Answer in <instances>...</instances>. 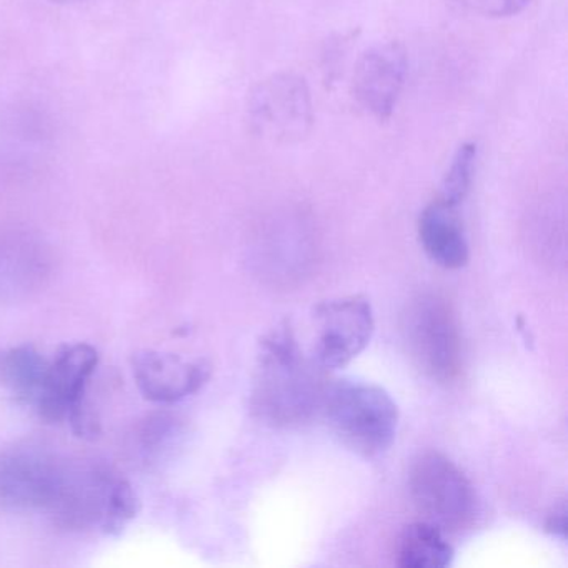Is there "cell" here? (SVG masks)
Wrapping results in <instances>:
<instances>
[{"instance_id": "1", "label": "cell", "mask_w": 568, "mask_h": 568, "mask_svg": "<svg viewBox=\"0 0 568 568\" xmlns=\"http://www.w3.org/2000/svg\"><path fill=\"white\" fill-rule=\"evenodd\" d=\"M331 384L327 371L305 355L284 322L258 344L252 412L271 427H301L322 415Z\"/></svg>"}, {"instance_id": "2", "label": "cell", "mask_w": 568, "mask_h": 568, "mask_svg": "<svg viewBox=\"0 0 568 568\" xmlns=\"http://www.w3.org/2000/svg\"><path fill=\"white\" fill-rule=\"evenodd\" d=\"M138 508V495L121 471L104 462L69 460L48 515L65 530L118 535Z\"/></svg>"}, {"instance_id": "3", "label": "cell", "mask_w": 568, "mask_h": 568, "mask_svg": "<svg viewBox=\"0 0 568 568\" xmlns=\"http://www.w3.org/2000/svg\"><path fill=\"white\" fill-rule=\"evenodd\" d=\"M322 415L345 447L367 458L392 447L400 418L387 390L357 381L332 382Z\"/></svg>"}, {"instance_id": "4", "label": "cell", "mask_w": 568, "mask_h": 568, "mask_svg": "<svg viewBox=\"0 0 568 568\" xmlns=\"http://www.w3.org/2000/svg\"><path fill=\"white\" fill-rule=\"evenodd\" d=\"M408 491L424 521L444 534L468 530L480 515L470 478L440 452H424L415 458L408 470Z\"/></svg>"}, {"instance_id": "5", "label": "cell", "mask_w": 568, "mask_h": 568, "mask_svg": "<svg viewBox=\"0 0 568 568\" xmlns=\"http://www.w3.org/2000/svg\"><path fill=\"white\" fill-rule=\"evenodd\" d=\"M404 337L408 354L430 381L450 384L462 371V337L457 315L447 298L420 294L407 305Z\"/></svg>"}, {"instance_id": "6", "label": "cell", "mask_w": 568, "mask_h": 568, "mask_svg": "<svg viewBox=\"0 0 568 568\" xmlns=\"http://www.w3.org/2000/svg\"><path fill=\"white\" fill-rule=\"evenodd\" d=\"M68 465L69 458L32 442L0 450V508L48 514Z\"/></svg>"}, {"instance_id": "7", "label": "cell", "mask_w": 568, "mask_h": 568, "mask_svg": "<svg viewBox=\"0 0 568 568\" xmlns=\"http://www.w3.org/2000/svg\"><path fill=\"white\" fill-rule=\"evenodd\" d=\"M248 124L258 138L275 144H295L314 124L307 82L297 74H274L258 82L248 95Z\"/></svg>"}, {"instance_id": "8", "label": "cell", "mask_w": 568, "mask_h": 568, "mask_svg": "<svg viewBox=\"0 0 568 568\" xmlns=\"http://www.w3.org/2000/svg\"><path fill=\"white\" fill-rule=\"evenodd\" d=\"M314 344L311 355L325 371L345 367L371 344L374 308L364 295L332 298L312 312Z\"/></svg>"}, {"instance_id": "9", "label": "cell", "mask_w": 568, "mask_h": 568, "mask_svg": "<svg viewBox=\"0 0 568 568\" xmlns=\"http://www.w3.org/2000/svg\"><path fill=\"white\" fill-rule=\"evenodd\" d=\"M407 72V52L398 42L374 45L355 65L352 94L364 111L385 121L397 108Z\"/></svg>"}, {"instance_id": "10", "label": "cell", "mask_w": 568, "mask_h": 568, "mask_svg": "<svg viewBox=\"0 0 568 568\" xmlns=\"http://www.w3.org/2000/svg\"><path fill=\"white\" fill-rule=\"evenodd\" d=\"M99 365L92 345H65L49 361L48 374L34 408L45 422L68 420L69 415L85 402V388Z\"/></svg>"}, {"instance_id": "11", "label": "cell", "mask_w": 568, "mask_h": 568, "mask_svg": "<svg viewBox=\"0 0 568 568\" xmlns=\"http://www.w3.org/2000/svg\"><path fill=\"white\" fill-rule=\"evenodd\" d=\"M135 384L148 400L155 404H175L197 394L212 374L205 358L185 361L181 355L158 351H142L132 357Z\"/></svg>"}, {"instance_id": "12", "label": "cell", "mask_w": 568, "mask_h": 568, "mask_svg": "<svg viewBox=\"0 0 568 568\" xmlns=\"http://www.w3.org/2000/svg\"><path fill=\"white\" fill-rule=\"evenodd\" d=\"M418 239L427 257L447 271H457L470 261L458 205L435 199L418 217Z\"/></svg>"}, {"instance_id": "13", "label": "cell", "mask_w": 568, "mask_h": 568, "mask_svg": "<svg viewBox=\"0 0 568 568\" xmlns=\"http://www.w3.org/2000/svg\"><path fill=\"white\" fill-rule=\"evenodd\" d=\"M49 358L32 345L0 351V384L21 404L34 407L48 374Z\"/></svg>"}, {"instance_id": "14", "label": "cell", "mask_w": 568, "mask_h": 568, "mask_svg": "<svg viewBox=\"0 0 568 568\" xmlns=\"http://www.w3.org/2000/svg\"><path fill=\"white\" fill-rule=\"evenodd\" d=\"M454 547L445 534L427 521L404 528L397 541V564L402 568H445L454 561Z\"/></svg>"}, {"instance_id": "15", "label": "cell", "mask_w": 568, "mask_h": 568, "mask_svg": "<svg viewBox=\"0 0 568 568\" xmlns=\"http://www.w3.org/2000/svg\"><path fill=\"white\" fill-rule=\"evenodd\" d=\"M475 162H477V148L474 144L460 145L442 181L438 199L448 204L460 205L474 182Z\"/></svg>"}, {"instance_id": "16", "label": "cell", "mask_w": 568, "mask_h": 568, "mask_svg": "<svg viewBox=\"0 0 568 568\" xmlns=\"http://www.w3.org/2000/svg\"><path fill=\"white\" fill-rule=\"evenodd\" d=\"M465 8L485 18H511L531 4V0H458Z\"/></svg>"}, {"instance_id": "17", "label": "cell", "mask_w": 568, "mask_h": 568, "mask_svg": "<svg viewBox=\"0 0 568 568\" xmlns=\"http://www.w3.org/2000/svg\"><path fill=\"white\" fill-rule=\"evenodd\" d=\"M545 528H547L548 534L554 535V537L560 538V540H567L568 524L567 505H565V501H560V504L550 511Z\"/></svg>"}, {"instance_id": "18", "label": "cell", "mask_w": 568, "mask_h": 568, "mask_svg": "<svg viewBox=\"0 0 568 568\" xmlns=\"http://www.w3.org/2000/svg\"><path fill=\"white\" fill-rule=\"evenodd\" d=\"M55 4H74V2H82V0H51Z\"/></svg>"}]
</instances>
